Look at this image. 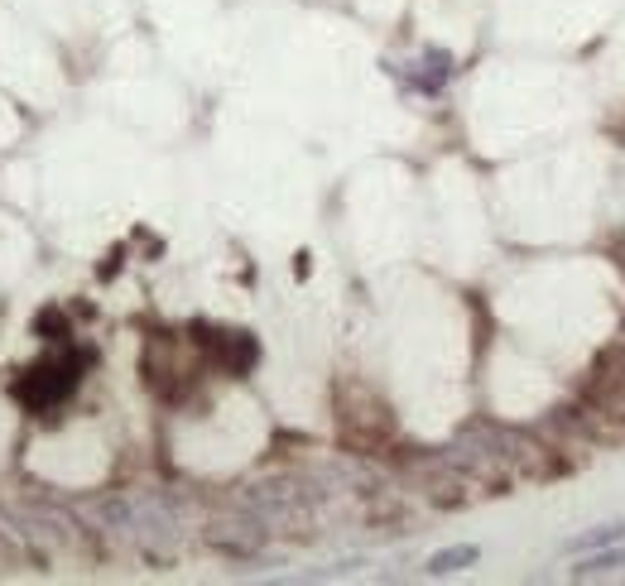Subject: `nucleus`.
Here are the masks:
<instances>
[{
	"mask_svg": "<svg viewBox=\"0 0 625 586\" xmlns=\"http://www.w3.org/2000/svg\"><path fill=\"white\" fill-rule=\"evenodd\" d=\"M202 538H208V548H212V553H222V558L251 563V558H260V548H265L270 524L260 519V515H251V509H241V515L212 519L208 529H202Z\"/></svg>",
	"mask_w": 625,
	"mask_h": 586,
	"instance_id": "1",
	"label": "nucleus"
},
{
	"mask_svg": "<svg viewBox=\"0 0 625 586\" xmlns=\"http://www.w3.org/2000/svg\"><path fill=\"white\" fill-rule=\"evenodd\" d=\"M82 371V356H68V361H43L34 365L24 380H20V400L34 408V414H43V408H53V404H63L72 390H78V375Z\"/></svg>",
	"mask_w": 625,
	"mask_h": 586,
	"instance_id": "2",
	"label": "nucleus"
},
{
	"mask_svg": "<svg viewBox=\"0 0 625 586\" xmlns=\"http://www.w3.org/2000/svg\"><path fill=\"white\" fill-rule=\"evenodd\" d=\"M260 356V346H255V336L251 332H216V342H212V361L222 365L226 375H245L255 365Z\"/></svg>",
	"mask_w": 625,
	"mask_h": 586,
	"instance_id": "3",
	"label": "nucleus"
},
{
	"mask_svg": "<svg viewBox=\"0 0 625 586\" xmlns=\"http://www.w3.org/2000/svg\"><path fill=\"white\" fill-rule=\"evenodd\" d=\"M616 573H625V548H592L583 563L577 567H568V577L573 582H602V577H616Z\"/></svg>",
	"mask_w": 625,
	"mask_h": 586,
	"instance_id": "4",
	"label": "nucleus"
},
{
	"mask_svg": "<svg viewBox=\"0 0 625 586\" xmlns=\"http://www.w3.org/2000/svg\"><path fill=\"white\" fill-rule=\"evenodd\" d=\"M476 563H482V548H476V544H453V548L433 553L424 573L429 577H457V573H467V567H476Z\"/></svg>",
	"mask_w": 625,
	"mask_h": 586,
	"instance_id": "5",
	"label": "nucleus"
},
{
	"mask_svg": "<svg viewBox=\"0 0 625 586\" xmlns=\"http://www.w3.org/2000/svg\"><path fill=\"white\" fill-rule=\"evenodd\" d=\"M453 53H447V49H424V72H419V78H414V87H419V92H443V82L447 78H453Z\"/></svg>",
	"mask_w": 625,
	"mask_h": 586,
	"instance_id": "6",
	"label": "nucleus"
},
{
	"mask_svg": "<svg viewBox=\"0 0 625 586\" xmlns=\"http://www.w3.org/2000/svg\"><path fill=\"white\" fill-rule=\"evenodd\" d=\"M621 538H625V519H616V524H597V529H587V534L568 538V553H592V548H612V544H621Z\"/></svg>",
	"mask_w": 625,
	"mask_h": 586,
	"instance_id": "7",
	"label": "nucleus"
},
{
	"mask_svg": "<svg viewBox=\"0 0 625 586\" xmlns=\"http://www.w3.org/2000/svg\"><path fill=\"white\" fill-rule=\"evenodd\" d=\"M34 336L39 342H68V317L58 313V307H39V317H34Z\"/></svg>",
	"mask_w": 625,
	"mask_h": 586,
	"instance_id": "8",
	"label": "nucleus"
},
{
	"mask_svg": "<svg viewBox=\"0 0 625 586\" xmlns=\"http://www.w3.org/2000/svg\"><path fill=\"white\" fill-rule=\"evenodd\" d=\"M612 361H616V365H621V371H625V342H621V346L612 351Z\"/></svg>",
	"mask_w": 625,
	"mask_h": 586,
	"instance_id": "9",
	"label": "nucleus"
},
{
	"mask_svg": "<svg viewBox=\"0 0 625 586\" xmlns=\"http://www.w3.org/2000/svg\"><path fill=\"white\" fill-rule=\"evenodd\" d=\"M621 342H625V322H621Z\"/></svg>",
	"mask_w": 625,
	"mask_h": 586,
	"instance_id": "10",
	"label": "nucleus"
}]
</instances>
